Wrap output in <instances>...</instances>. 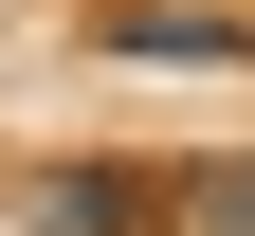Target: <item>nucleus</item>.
Returning a JSON list of instances; mask_svg holds the SVG:
<instances>
[{"instance_id":"nucleus-1","label":"nucleus","mask_w":255,"mask_h":236,"mask_svg":"<svg viewBox=\"0 0 255 236\" xmlns=\"http://www.w3.org/2000/svg\"><path fill=\"white\" fill-rule=\"evenodd\" d=\"M201 218H219V236H255V163H219V182H201Z\"/></svg>"}]
</instances>
